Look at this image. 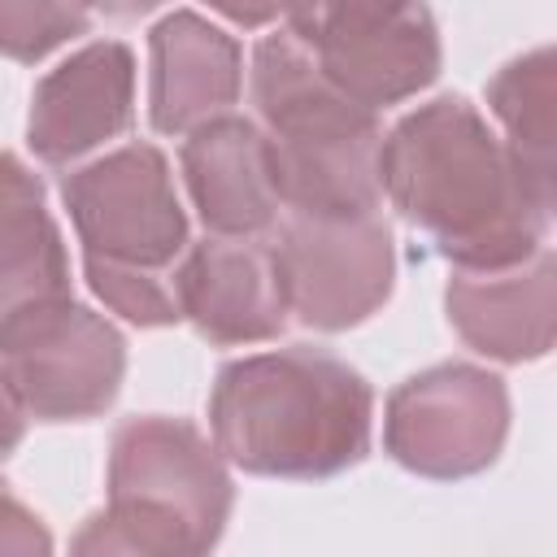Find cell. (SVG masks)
Segmentation results:
<instances>
[{"label":"cell","instance_id":"cell-1","mask_svg":"<svg viewBox=\"0 0 557 557\" xmlns=\"http://www.w3.org/2000/svg\"><path fill=\"white\" fill-rule=\"evenodd\" d=\"M379 187L453 270H505L548 248L553 200L466 96H435L383 135Z\"/></svg>","mask_w":557,"mask_h":557},{"label":"cell","instance_id":"cell-2","mask_svg":"<svg viewBox=\"0 0 557 557\" xmlns=\"http://www.w3.org/2000/svg\"><path fill=\"white\" fill-rule=\"evenodd\" d=\"M370 383L313 344L235 357L209 392V435L222 461L261 479H335L366 461Z\"/></svg>","mask_w":557,"mask_h":557},{"label":"cell","instance_id":"cell-3","mask_svg":"<svg viewBox=\"0 0 557 557\" xmlns=\"http://www.w3.org/2000/svg\"><path fill=\"white\" fill-rule=\"evenodd\" d=\"M248 87L270 148L274 191L300 218L379 213V113L339 96L283 22L257 39Z\"/></svg>","mask_w":557,"mask_h":557},{"label":"cell","instance_id":"cell-4","mask_svg":"<svg viewBox=\"0 0 557 557\" xmlns=\"http://www.w3.org/2000/svg\"><path fill=\"white\" fill-rule=\"evenodd\" d=\"M235 487L213 440L165 413L117 422L109 440V513L170 557H209L231 522Z\"/></svg>","mask_w":557,"mask_h":557},{"label":"cell","instance_id":"cell-5","mask_svg":"<svg viewBox=\"0 0 557 557\" xmlns=\"http://www.w3.org/2000/svg\"><path fill=\"white\" fill-rule=\"evenodd\" d=\"M278 22L322 78L370 113L426 91L444 65L426 4H309L287 9Z\"/></svg>","mask_w":557,"mask_h":557},{"label":"cell","instance_id":"cell-6","mask_svg":"<svg viewBox=\"0 0 557 557\" xmlns=\"http://www.w3.org/2000/svg\"><path fill=\"white\" fill-rule=\"evenodd\" d=\"M83 261L165 274L187 252V213L157 144H122L61 178Z\"/></svg>","mask_w":557,"mask_h":557},{"label":"cell","instance_id":"cell-7","mask_svg":"<svg viewBox=\"0 0 557 557\" xmlns=\"http://www.w3.org/2000/svg\"><path fill=\"white\" fill-rule=\"evenodd\" d=\"M0 374L26 418L87 422L122 392L126 339L78 300L35 305L0 326Z\"/></svg>","mask_w":557,"mask_h":557},{"label":"cell","instance_id":"cell-8","mask_svg":"<svg viewBox=\"0 0 557 557\" xmlns=\"http://www.w3.org/2000/svg\"><path fill=\"white\" fill-rule=\"evenodd\" d=\"M509 440V387L500 374L444 361L405 379L383 409V448L418 479L453 483L496 466Z\"/></svg>","mask_w":557,"mask_h":557},{"label":"cell","instance_id":"cell-9","mask_svg":"<svg viewBox=\"0 0 557 557\" xmlns=\"http://www.w3.org/2000/svg\"><path fill=\"white\" fill-rule=\"evenodd\" d=\"M287 313L313 331H348L383 309L396 283L392 226L379 213L300 218L287 213L270 239Z\"/></svg>","mask_w":557,"mask_h":557},{"label":"cell","instance_id":"cell-10","mask_svg":"<svg viewBox=\"0 0 557 557\" xmlns=\"http://www.w3.org/2000/svg\"><path fill=\"white\" fill-rule=\"evenodd\" d=\"M135 122V52L91 39L48 70L30 91L26 144L44 165H78Z\"/></svg>","mask_w":557,"mask_h":557},{"label":"cell","instance_id":"cell-11","mask_svg":"<svg viewBox=\"0 0 557 557\" xmlns=\"http://www.w3.org/2000/svg\"><path fill=\"white\" fill-rule=\"evenodd\" d=\"M174 305L209 344H265L287 326V296L270 239H218L187 244L174 274Z\"/></svg>","mask_w":557,"mask_h":557},{"label":"cell","instance_id":"cell-12","mask_svg":"<svg viewBox=\"0 0 557 557\" xmlns=\"http://www.w3.org/2000/svg\"><path fill=\"white\" fill-rule=\"evenodd\" d=\"M244 91L239 39L196 9H170L148 30V117L161 135L235 113Z\"/></svg>","mask_w":557,"mask_h":557},{"label":"cell","instance_id":"cell-13","mask_svg":"<svg viewBox=\"0 0 557 557\" xmlns=\"http://www.w3.org/2000/svg\"><path fill=\"white\" fill-rule=\"evenodd\" d=\"M444 309L453 331L479 357L522 366L540 361L557 335V257H535L505 270H453Z\"/></svg>","mask_w":557,"mask_h":557},{"label":"cell","instance_id":"cell-14","mask_svg":"<svg viewBox=\"0 0 557 557\" xmlns=\"http://www.w3.org/2000/svg\"><path fill=\"white\" fill-rule=\"evenodd\" d=\"M183 183L205 231L218 239H261L278 222V191L265 135L252 117L226 113L183 135Z\"/></svg>","mask_w":557,"mask_h":557},{"label":"cell","instance_id":"cell-15","mask_svg":"<svg viewBox=\"0 0 557 557\" xmlns=\"http://www.w3.org/2000/svg\"><path fill=\"white\" fill-rule=\"evenodd\" d=\"M70 300V257L44 178L0 148V326L22 309Z\"/></svg>","mask_w":557,"mask_h":557},{"label":"cell","instance_id":"cell-16","mask_svg":"<svg viewBox=\"0 0 557 557\" xmlns=\"http://www.w3.org/2000/svg\"><path fill=\"white\" fill-rule=\"evenodd\" d=\"M487 113L527 183L557 205V52L540 44L505 61L487 83Z\"/></svg>","mask_w":557,"mask_h":557},{"label":"cell","instance_id":"cell-17","mask_svg":"<svg viewBox=\"0 0 557 557\" xmlns=\"http://www.w3.org/2000/svg\"><path fill=\"white\" fill-rule=\"evenodd\" d=\"M91 9L78 4H30V0H0V52L9 61L35 65L52 48L87 35Z\"/></svg>","mask_w":557,"mask_h":557},{"label":"cell","instance_id":"cell-18","mask_svg":"<svg viewBox=\"0 0 557 557\" xmlns=\"http://www.w3.org/2000/svg\"><path fill=\"white\" fill-rule=\"evenodd\" d=\"M87 283L96 292V300L126 318L131 326H174L178 305H174V287L165 274H144V270H126V265H100V261H83Z\"/></svg>","mask_w":557,"mask_h":557},{"label":"cell","instance_id":"cell-19","mask_svg":"<svg viewBox=\"0 0 557 557\" xmlns=\"http://www.w3.org/2000/svg\"><path fill=\"white\" fill-rule=\"evenodd\" d=\"M70 557H170V553L144 544V540L131 535L109 509H100V513H91V518L74 531Z\"/></svg>","mask_w":557,"mask_h":557},{"label":"cell","instance_id":"cell-20","mask_svg":"<svg viewBox=\"0 0 557 557\" xmlns=\"http://www.w3.org/2000/svg\"><path fill=\"white\" fill-rule=\"evenodd\" d=\"M0 557H52L44 518L0 483Z\"/></svg>","mask_w":557,"mask_h":557},{"label":"cell","instance_id":"cell-21","mask_svg":"<svg viewBox=\"0 0 557 557\" xmlns=\"http://www.w3.org/2000/svg\"><path fill=\"white\" fill-rule=\"evenodd\" d=\"M22 440H26V413H22V405L13 400V392L0 374V461L13 457Z\"/></svg>","mask_w":557,"mask_h":557}]
</instances>
